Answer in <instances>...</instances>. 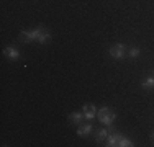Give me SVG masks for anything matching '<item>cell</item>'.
Instances as JSON below:
<instances>
[{"label": "cell", "mask_w": 154, "mask_h": 147, "mask_svg": "<svg viewBox=\"0 0 154 147\" xmlns=\"http://www.w3.org/2000/svg\"><path fill=\"white\" fill-rule=\"evenodd\" d=\"M97 118L100 119L102 124H105V126H112V124L115 123V119H116V113L112 111L110 108H107V106H103V108L97 110Z\"/></svg>", "instance_id": "cell-1"}, {"label": "cell", "mask_w": 154, "mask_h": 147, "mask_svg": "<svg viewBox=\"0 0 154 147\" xmlns=\"http://www.w3.org/2000/svg\"><path fill=\"white\" fill-rule=\"evenodd\" d=\"M43 26H38L36 29H31V31H21L20 33V38H21V41L23 43H31V41H38V38H39V34H41V31H43Z\"/></svg>", "instance_id": "cell-2"}, {"label": "cell", "mask_w": 154, "mask_h": 147, "mask_svg": "<svg viewBox=\"0 0 154 147\" xmlns=\"http://www.w3.org/2000/svg\"><path fill=\"white\" fill-rule=\"evenodd\" d=\"M108 52H110V56H112L113 59H123L125 56H126V46H125L123 43H118V44H115V46H112L108 49Z\"/></svg>", "instance_id": "cell-3"}, {"label": "cell", "mask_w": 154, "mask_h": 147, "mask_svg": "<svg viewBox=\"0 0 154 147\" xmlns=\"http://www.w3.org/2000/svg\"><path fill=\"white\" fill-rule=\"evenodd\" d=\"M82 113H84V118H85L87 121H90L95 118V115H97V108H95V105H84Z\"/></svg>", "instance_id": "cell-4"}, {"label": "cell", "mask_w": 154, "mask_h": 147, "mask_svg": "<svg viewBox=\"0 0 154 147\" xmlns=\"http://www.w3.org/2000/svg\"><path fill=\"white\" fill-rule=\"evenodd\" d=\"M122 137L123 136L122 134H108V137H107V147H118V144H120V141H122Z\"/></svg>", "instance_id": "cell-5"}, {"label": "cell", "mask_w": 154, "mask_h": 147, "mask_svg": "<svg viewBox=\"0 0 154 147\" xmlns=\"http://www.w3.org/2000/svg\"><path fill=\"white\" fill-rule=\"evenodd\" d=\"M3 54L8 59H12V61L20 59V51H18L17 47H5V49H3Z\"/></svg>", "instance_id": "cell-6"}, {"label": "cell", "mask_w": 154, "mask_h": 147, "mask_svg": "<svg viewBox=\"0 0 154 147\" xmlns=\"http://www.w3.org/2000/svg\"><path fill=\"white\" fill-rule=\"evenodd\" d=\"M75 132H77V136H80V137H87V136L92 132V124H90V123L84 124V126H80Z\"/></svg>", "instance_id": "cell-7"}, {"label": "cell", "mask_w": 154, "mask_h": 147, "mask_svg": "<svg viewBox=\"0 0 154 147\" xmlns=\"http://www.w3.org/2000/svg\"><path fill=\"white\" fill-rule=\"evenodd\" d=\"M110 131H112V126H107V128H103V129L97 131V136H95V139H97V142H102V141H105V139L108 137Z\"/></svg>", "instance_id": "cell-8"}, {"label": "cell", "mask_w": 154, "mask_h": 147, "mask_svg": "<svg viewBox=\"0 0 154 147\" xmlns=\"http://www.w3.org/2000/svg\"><path fill=\"white\" fill-rule=\"evenodd\" d=\"M141 87L144 88V90H151V88H154V75L146 77V79L141 82Z\"/></svg>", "instance_id": "cell-9"}, {"label": "cell", "mask_w": 154, "mask_h": 147, "mask_svg": "<svg viewBox=\"0 0 154 147\" xmlns=\"http://www.w3.org/2000/svg\"><path fill=\"white\" fill-rule=\"evenodd\" d=\"M82 118H84V113L82 111H74V113H71V115H69V121H71V123H74V124H79L80 121H82Z\"/></svg>", "instance_id": "cell-10"}, {"label": "cell", "mask_w": 154, "mask_h": 147, "mask_svg": "<svg viewBox=\"0 0 154 147\" xmlns=\"http://www.w3.org/2000/svg\"><path fill=\"white\" fill-rule=\"evenodd\" d=\"M48 41H51V34L46 31V29H43L41 34H39V38H38V43L39 44H46Z\"/></svg>", "instance_id": "cell-11"}, {"label": "cell", "mask_w": 154, "mask_h": 147, "mask_svg": "<svg viewBox=\"0 0 154 147\" xmlns=\"http://www.w3.org/2000/svg\"><path fill=\"white\" fill-rule=\"evenodd\" d=\"M139 54H141V51H139L138 47H131V49L128 51V56H130V57H133V59L139 57Z\"/></svg>", "instance_id": "cell-12"}, {"label": "cell", "mask_w": 154, "mask_h": 147, "mask_svg": "<svg viewBox=\"0 0 154 147\" xmlns=\"http://www.w3.org/2000/svg\"><path fill=\"white\" fill-rule=\"evenodd\" d=\"M134 144L130 141V139H126V137H122V141H120V144L118 147H133Z\"/></svg>", "instance_id": "cell-13"}, {"label": "cell", "mask_w": 154, "mask_h": 147, "mask_svg": "<svg viewBox=\"0 0 154 147\" xmlns=\"http://www.w3.org/2000/svg\"><path fill=\"white\" fill-rule=\"evenodd\" d=\"M151 139H152V141H154V132H152V134H151Z\"/></svg>", "instance_id": "cell-14"}]
</instances>
